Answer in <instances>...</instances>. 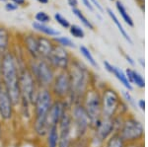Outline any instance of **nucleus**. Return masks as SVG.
Here are the masks:
<instances>
[{
  "mask_svg": "<svg viewBox=\"0 0 148 147\" xmlns=\"http://www.w3.org/2000/svg\"><path fill=\"white\" fill-rule=\"evenodd\" d=\"M68 74L70 77L71 93L66 101L70 107L75 104L82 103L83 97L87 91L92 87V75L87 64H85L81 59L73 56L71 64L68 68Z\"/></svg>",
  "mask_w": 148,
  "mask_h": 147,
  "instance_id": "1",
  "label": "nucleus"
},
{
  "mask_svg": "<svg viewBox=\"0 0 148 147\" xmlns=\"http://www.w3.org/2000/svg\"><path fill=\"white\" fill-rule=\"evenodd\" d=\"M54 101L49 89L40 88L33 103V118L30 127L36 138L44 139L49 129L47 124V117Z\"/></svg>",
  "mask_w": 148,
  "mask_h": 147,
  "instance_id": "2",
  "label": "nucleus"
},
{
  "mask_svg": "<svg viewBox=\"0 0 148 147\" xmlns=\"http://www.w3.org/2000/svg\"><path fill=\"white\" fill-rule=\"evenodd\" d=\"M0 81L17 107L21 100L19 87V66L13 53L10 51L1 56V79Z\"/></svg>",
  "mask_w": 148,
  "mask_h": 147,
  "instance_id": "3",
  "label": "nucleus"
},
{
  "mask_svg": "<svg viewBox=\"0 0 148 147\" xmlns=\"http://www.w3.org/2000/svg\"><path fill=\"white\" fill-rule=\"evenodd\" d=\"M119 133L127 144H137L144 142L145 129L142 122L133 113L125 116Z\"/></svg>",
  "mask_w": 148,
  "mask_h": 147,
  "instance_id": "4",
  "label": "nucleus"
},
{
  "mask_svg": "<svg viewBox=\"0 0 148 147\" xmlns=\"http://www.w3.org/2000/svg\"><path fill=\"white\" fill-rule=\"evenodd\" d=\"M28 69L33 75L39 88H49L56 71L46 59H29Z\"/></svg>",
  "mask_w": 148,
  "mask_h": 147,
  "instance_id": "5",
  "label": "nucleus"
},
{
  "mask_svg": "<svg viewBox=\"0 0 148 147\" xmlns=\"http://www.w3.org/2000/svg\"><path fill=\"white\" fill-rule=\"evenodd\" d=\"M69 112L72 120L74 139L89 137L91 132V122L82 103L72 105Z\"/></svg>",
  "mask_w": 148,
  "mask_h": 147,
  "instance_id": "6",
  "label": "nucleus"
},
{
  "mask_svg": "<svg viewBox=\"0 0 148 147\" xmlns=\"http://www.w3.org/2000/svg\"><path fill=\"white\" fill-rule=\"evenodd\" d=\"M102 104V117L113 118L118 115L123 102L121 94L114 87L106 84L100 90Z\"/></svg>",
  "mask_w": 148,
  "mask_h": 147,
  "instance_id": "7",
  "label": "nucleus"
},
{
  "mask_svg": "<svg viewBox=\"0 0 148 147\" xmlns=\"http://www.w3.org/2000/svg\"><path fill=\"white\" fill-rule=\"evenodd\" d=\"M19 87H20L21 93L20 101L28 102L33 105L36 95L40 88L33 75L29 71L28 65L19 68Z\"/></svg>",
  "mask_w": 148,
  "mask_h": 147,
  "instance_id": "8",
  "label": "nucleus"
},
{
  "mask_svg": "<svg viewBox=\"0 0 148 147\" xmlns=\"http://www.w3.org/2000/svg\"><path fill=\"white\" fill-rule=\"evenodd\" d=\"M82 105L91 122V126L102 118V104L100 90L91 87L83 97Z\"/></svg>",
  "mask_w": 148,
  "mask_h": 147,
  "instance_id": "9",
  "label": "nucleus"
},
{
  "mask_svg": "<svg viewBox=\"0 0 148 147\" xmlns=\"http://www.w3.org/2000/svg\"><path fill=\"white\" fill-rule=\"evenodd\" d=\"M49 89L54 100H67L71 93V83L68 71H57Z\"/></svg>",
  "mask_w": 148,
  "mask_h": 147,
  "instance_id": "10",
  "label": "nucleus"
},
{
  "mask_svg": "<svg viewBox=\"0 0 148 147\" xmlns=\"http://www.w3.org/2000/svg\"><path fill=\"white\" fill-rule=\"evenodd\" d=\"M17 118V107L0 81V120L3 124H12Z\"/></svg>",
  "mask_w": 148,
  "mask_h": 147,
  "instance_id": "11",
  "label": "nucleus"
},
{
  "mask_svg": "<svg viewBox=\"0 0 148 147\" xmlns=\"http://www.w3.org/2000/svg\"><path fill=\"white\" fill-rule=\"evenodd\" d=\"M74 54L69 51V49L56 44L52 49L51 53L46 60L51 67L56 71H67L71 64Z\"/></svg>",
  "mask_w": 148,
  "mask_h": 147,
  "instance_id": "12",
  "label": "nucleus"
},
{
  "mask_svg": "<svg viewBox=\"0 0 148 147\" xmlns=\"http://www.w3.org/2000/svg\"><path fill=\"white\" fill-rule=\"evenodd\" d=\"M57 129H58L59 132L58 147H72L74 141V134L72 120H71L69 111L63 113L62 118H60L59 124L57 125Z\"/></svg>",
  "mask_w": 148,
  "mask_h": 147,
  "instance_id": "13",
  "label": "nucleus"
},
{
  "mask_svg": "<svg viewBox=\"0 0 148 147\" xmlns=\"http://www.w3.org/2000/svg\"><path fill=\"white\" fill-rule=\"evenodd\" d=\"M16 38V37H15ZM17 42L22 46L29 59L39 58V49H38V35L32 32H25L19 35Z\"/></svg>",
  "mask_w": 148,
  "mask_h": 147,
  "instance_id": "14",
  "label": "nucleus"
},
{
  "mask_svg": "<svg viewBox=\"0 0 148 147\" xmlns=\"http://www.w3.org/2000/svg\"><path fill=\"white\" fill-rule=\"evenodd\" d=\"M69 110H70V105L68 104L67 101L54 100L47 117V127L57 126L63 113Z\"/></svg>",
  "mask_w": 148,
  "mask_h": 147,
  "instance_id": "15",
  "label": "nucleus"
},
{
  "mask_svg": "<svg viewBox=\"0 0 148 147\" xmlns=\"http://www.w3.org/2000/svg\"><path fill=\"white\" fill-rule=\"evenodd\" d=\"M15 42V35L13 32L3 25H0V55L11 51Z\"/></svg>",
  "mask_w": 148,
  "mask_h": 147,
  "instance_id": "16",
  "label": "nucleus"
},
{
  "mask_svg": "<svg viewBox=\"0 0 148 147\" xmlns=\"http://www.w3.org/2000/svg\"><path fill=\"white\" fill-rule=\"evenodd\" d=\"M103 65H104L106 71H108L110 74H112L113 76H114L116 79L119 80V82H120L121 84L125 87V90H127V91H130V92L132 91L133 86L130 84V82H128L127 78H126V76H125V71L121 70L120 67H118V66L112 64V63L110 62V61H108V60H104Z\"/></svg>",
  "mask_w": 148,
  "mask_h": 147,
  "instance_id": "17",
  "label": "nucleus"
},
{
  "mask_svg": "<svg viewBox=\"0 0 148 147\" xmlns=\"http://www.w3.org/2000/svg\"><path fill=\"white\" fill-rule=\"evenodd\" d=\"M54 44L53 40L51 38L38 35V49H39V58L47 59L53 49Z\"/></svg>",
  "mask_w": 148,
  "mask_h": 147,
  "instance_id": "18",
  "label": "nucleus"
},
{
  "mask_svg": "<svg viewBox=\"0 0 148 147\" xmlns=\"http://www.w3.org/2000/svg\"><path fill=\"white\" fill-rule=\"evenodd\" d=\"M32 28L34 29V31L39 33L40 35L51 38V39H53V38L60 36V32L57 29H54L53 27L49 26V24H40L34 21L32 23Z\"/></svg>",
  "mask_w": 148,
  "mask_h": 147,
  "instance_id": "19",
  "label": "nucleus"
},
{
  "mask_svg": "<svg viewBox=\"0 0 148 147\" xmlns=\"http://www.w3.org/2000/svg\"><path fill=\"white\" fill-rule=\"evenodd\" d=\"M125 76L127 78L128 82L130 83L132 86H136L139 89H144L145 88V80L144 77L141 75V73H139L137 70L133 69V68H126L125 71Z\"/></svg>",
  "mask_w": 148,
  "mask_h": 147,
  "instance_id": "20",
  "label": "nucleus"
},
{
  "mask_svg": "<svg viewBox=\"0 0 148 147\" xmlns=\"http://www.w3.org/2000/svg\"><path fill=\"white\" fill-rule=\"evenodd\" d=\"M42 141L44 143V147H58L59 132L57 126L49 127L47 134Z\"/></svg>",
  "mask_w": 148,
  "mask_h": 147,
  "instance_id": "21",
  "label": "nucleus"
},
{
  "mask_svg": "<svg viewBox=\"0 0 148 147\" xmlns=\"http://www.w3.org/2000/svg\"><path fill=\"white\" fill-rule=\"evenodd\" d=\"M107 14H108L109 17L111 18V20L113 21L114 24L116 25V27L118 28V30H119V32L121 33V37H123V39H125L130 44H133L132 39H131L130 36L128 35V33L126 32V30L125 29V27L123 26V24H121V22L120 21V19L118 18V16L116 15V13H114V11L112 10L111 8H107Z\"/></svg>",
  "mask_w": 148,
  "mask_h": 147,
  "instance_id": "22",
  "label": "nucleus"
},
{
  "mask_svg": "<svg viewBox=\"0 0 148 147\" xmlns=\"http://www.w3.org/2000/svg\"><path fill=\"white\" fill-rule=\"evenodd\" d=\"M127 143L119 132H114L103 143L102 147H126Z\"/></svg>",
  "mask_w": 148,
  "mask_h": 147,
  "instance_id": "23",
  "label": "nucleus"
},
{
  "mask_svg": "<svg viewBox=\"0 0 148 147\" xmlns=\"http://www.w3.org/2000/svg\"><path fill=\"white\" fill-rule=\"evenodd\" d=\"M116 8L118 13L120 14L121 18L123 19V21L125 22L128 27H133L134 26V22H133V19L131 18L130 13L126 10L125 6L123 5V3L120 0H116Z\"/></svg>",
  "mask_w": 148,
  "mask_h": 147,
  "instance_id": "24",
  "label": "nucleus"
},
{
  "mask_svg": "<svg viewBox=\"0 0 148 147\" xmlns=\"http://www.w3.org/2000/svg\"><path fill=\"white\" fill-rule=\"evenodd\" d=\"M79 51H80L81 55L83 56V58L87 61L88 64L91 66V67L95 68V69H99V64H98L97 60L95 59L94 55H93V53H91V51L89 49V47L81 44L79 46Z\"/></svg>",
  "mask_w": 148,
  "mask_h": 147,
  "instance_id": "25",
  "label": "nucleus"
},
{
  "mask_svg": "<svg viewBox=\"0 0 148 147\" xmlns=\"http://www.w3.org/2000/svg\"><path fill=\"white\" fill-rule=\"evenodd\" d=\"M72 13H73V15L80 21V23L84 26L86 29H89L90 31H94L95 30L94 24H93L91 21L89 20V19L86 17L85 14L83 13L81 9H79L78 7H77V8H72Z\"/></svg>",
  "mask_w": 148,
  "mask_h": 147,
  "instance_id": "26",
  "label": "nucleus"
},
{
  "mask_svg": "<svg viewBox=\"0 0 148 147\" xmlns=\"http://www.w3.org/2000/svg\"><path fill=\"white\" fill-rule=\"evenodd\" d=\"M53 42L54 44H57V46H60L62 47H65V49H75L76 47V44L69 37H66V36H58V37L53 38Z\"/></svg>",
  "mask_w": 148,
  "mask_h": 147,
  "instance_id": "27",
  "label": "nucleus"
},
{
  "mask_svg": "<svg viewBox=\"0 0 148 147\" xmlns=\"http://www.w3.org/2000/svg\"><path fill=\"white\" fill-rule=\"evenodd\" d=\"M121 99H123V100L125 101V103L130 107V108L134 109V110H138L136 100H135L134 97L131 95V93L130 91H127V90H123V91H121Z\"/></svg>",
  "mask_w": 148,
  "mask_h": 147,
  "instance_id": "28",
  "label": "nucleus"
},
{
  "mask_svg": "<svg viewBox=\"0 0 148 147\" xmlns=\"http://www.w3.org/2000/svg\"><path fill=\"white\" fill-rule=\"evenodd\" d=\"M69 34L75 39H84L85 38V31L81 26L76 24H71L69 27Z\"/></svg>",
  "mask_w": 148,
  "mask_h": 147,
  "instance_id": "29",
  "label": "nucleus"
},
{
  "mask_svg": "<svg viewBox=\"0 0 148 147\" xmlns=\"http://www.w3.org/2000/svg\"><path fill=\"white\" fill-rule=\"evenodd\" d=\"M53 19L61 28H63V29L68 30L69 27H70V25H71L70 22L68 21V19L66 17H64L62 14L59 13V12H56V13L53 14Z\"/></svg>",
  "mask_w": 148,
  "mask_h": 147,
  "instance_id": "30",
  "label": "nucleus"
},
{
  "mask_svg": "<svg viewBox=\"0 0 148 147\" xmlns=\"http://www.w3.org/2000/svg\"><path fill=\"white\" fill-rule=\"evenodd\" d=\"M35 22L40 23V24H49L51 21V17L45 11H39L35 14L34 16Z\"/></svg>",
  "mask_w": 148,
  "mask_h": 147,
  "instance_id": "31",
  "label": "nucleus"
},
{
  "mask_svg": "<svg viewBox=\"0 0 148 147\" xmlns=\"http://www.w3.org/2000/svg\"><path fill=\"white\" fill-rule=\"evenodd\" d=\"M72 147H91L89 137H83V138H75L73 141Z\"/></svg>",
  "mask_w": 148,
  "mask_h": 147,
  "instance_id": "32",
  "label": "nucleus"
},
{
  "mask_svg": "<svg viewBox=\"0 0 148 147\" xmlns=\"http://www.w3.org/2000/svg\"><path fill=\"white\" fill-rule=\"evenodd\" d=\"M19 6L16 5L15 3H13V2L11 1H7L5 3V5H4V9H5V11L7 12H13V11H16L18 10Z\"/></svg>",
  "mask_w": 148,
  "mask_h": 147,
  "instance_id": "33",
  "label": "nucleus"
},
{
  "mask_svg": "<svg viewBox=\"0 0 148 147\" xmlns=\"http://www.w3.org/2000/svg\"><path fill=\"white\" fill-rule=\"evenodd\" d=\"M90 2L93 4V6H94L95 9H97V11L101 12V13H104V7L101 3L99 2V0H90Z\"/></svg>",
  "mask_w": 148,
  "mask_h": 147,
  "instance_id": "34",
  "label": "nucleus"
},
{
  "mask_svg": "<svg viewBox=\"0 0 148 147\" xmlns=\"http://www.w3.org/2000/svg\"><path fill=\"white\" fill-rule=\"evenodd\" d=\"M121 53H123V55L125 56V60H126V62L128 63L131 66H134L135 65V60L133 59L131 56L130 55V54H127V53H123V51H121Z\"/></svg>",
  "mask_w": 148,
  "mask_h": 147,
  "instance_id": "35",
  "label": "nucleus"
},
{
  "mask_svg": "<svg viewBox=\"0 0 148 147\" xmlns=\"http://www.w3.org/2000/svg\"><path fill=\"white\" fill-rule=\"evenodd\" d=\"M80 1L82 2L83 5H84L89 11H91V12H94L95 11L94 6H93V4L91 3V2H90V0H80Z\"/></svg>",
  "mask_w": 148,
  "mask_h": 147,
  "instance_id": "36",
  "label": "nucleus"
},
{
  "mask_svg": "<svg viewBox=\"0 0 148 147\" xmlns=\"http://www.w3.org/2000/svg\"><path fill=\"white\" fill-rule=\"evenodd\" d=\"M137 109L141 112H145V100L144 99H139L137 102Z\"/></svg>",
  "mask_w": 148,
  "mask_h": 147,
  "instance_id": "37",
  "label": "nucleus"
},
{
  "mask_svg": "<svg viewBox=\"0 0 148 147\" xmlns=\"http://www.w3.org/2000/svg\"><path fill=\"white\" fill-rule=\"evenodd\" d=\"M5 124H3V122L0 120V142L3 140L4 138V134H5Z\"/></svg>",
  "mask_w": 148,
  "mask_h": 147,
  "instance_id": "38",
  "label": "nucleus"
},
{
  "mask_svg": "<svg viewBox=\"0 0 148 147\" xmlns=\"http://www.w3.org/2000/svg\"><path fill=\"white\" fill-rule=\"evenodd\" d=\"M9 1L13 2V3H15L16 5H18L19 7L20 6H26L27 5V0H9Z\"/></svg>",
  "mask_w": 148,
  "mask_h": 147,
  "instance_id": "39",
  "label": "nucleus"
},
{
  "mask_svg": "<svg viewBox=\"0 0 148 147\" xmlns=\"http://www.w3.org/2000/svg\"><path fill=\"white\" fill-rule=\"evenodd\" d=\"M67 1V4L72 8H77L78 7V0H66Z\"/></svg>",
  "mask_w": 148,
  "mask_h": 147,
  "instance_id": "40",
  "label": "nucleus"
},
{
  "mask_svg": "<svg viewBox=\"0 0 148 147\" xmlns=\"http://www.w3.org/2000/svg\"><path fill=\"white\" fill-rule=\"evenodd\" d=\"M135 1L138 3V5L141 8V10L144 12V0H135Z\"/></svg>",
  "mask_w": 148,
  "mask_h": 147,
  "instance_id": "41",
  "label": "nucleus"
},
{
  "mask_svg": "<svg viewBox=\"0 0 148 147\" xmlns=\"http://www.w3.org/2000/svg\"><path fill=\"white\" fill-rule=\"evenodd\" d=\"M126 147H144V142H142V143H137V144H127Z\"/></svg>",
  "mask_w": 148,
  "mask_h": 147,
  "instance_id": "42",
  "label": "nucleus"
},
{
  "mask_svg": "<svg viewBox=\"0 0 148 147\" xmlns=\"http://www.w3.org/2000/svg\"><path fill=\"white\" fill-rule=\"evenodd\" d=\"M138 63H139L141 67H143V68L145 67V61H144V58H142V57L138 58Z\"/></svg>",
  "mask_w": 148,
  "mask_h": 147,
  "instance_id": "43",
  "label": "nucleus"
},
{
  "mask_svg": "<svg viewBox=\"0 0 148 147\" xmlns=\"http://www.w3.org/2000/svg\"><path fill=\"white\" fill-rule=\"evenodd\" d=\"M36 1H38L40 4H47L49 2V0H36Z\"/></svg>",
  "mask_w": 148,
  "mask_h": 147,
  "instance_id": "44",
  "label": "nucleus"
},
{
  "mask_svg": "<svg viewBox=\"0 0 148 147\" xmlns=\"http://www.w3.org/2000/svg\"><path fill=\"white\" fill-rule=\"evenodd\" d=\"M0 79H1V55H0Z\"/></svg>",
  "mask_w": 148,
  "mask_h": 147,
  "instance_id": "45",
  "label": "nucleus"
},
{
  "mask_svg": "<svg viewBox=\"0 0 148 147\" xmlns=\"http://www.w3.org/2000/svg\"><path fill=\"white\" fill-rule=\"evenodd\" d=\"M0 1H1V2H5V3H6V2L9 1V0H0Z\"/></svg>",
  "mask_w": 148,
  "mask_h": 147,
  "instance_id": "46",
  "label": "nucleus"
},
{
  "mask_svg": "<svg viewBox=\"0 0 148 147\" xmlns=\"http://www.w3.org/2000/svg\"><path fill=\"white\" fill-rule=\"evenodd\" d=\"M110 1H116V0H110Z\"/></svg>",
  "mask_w": 148,
  "mask_h": 147,
  "instance_id": "47",
  "label": "nucleus"
}]
</instances>
